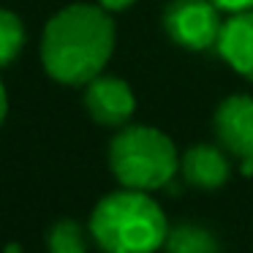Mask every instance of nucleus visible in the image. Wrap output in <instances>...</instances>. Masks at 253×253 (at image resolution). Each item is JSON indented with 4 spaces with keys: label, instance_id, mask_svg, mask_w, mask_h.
Wrapping results in <instances>:
<instances>
[{
    "label": "nucleus",
    "instance_id": "obj_1",
    "mask_svg": "<svg viewBox=\"0 0 253 253\" xmlns=\"http://www.w3.org/2000/svg\"><path fill=\"white\" fill-rule=\"evenodd\" d=\"M115 52V22L109 11L90 3H74L46 22L41 63L63 84H87Z\"/></svg>",
    "mask_w": 253,
    "mask_h": 253
},
{
    "label": "nucleus",
    "instance_id": "obj_2",
    "mask_svg": "<svg viewBox=\"0 0 253 253\" xmlns=\"http://www.w3.org/2000/svg\"><path fill=\"white\" fill-rule=\"evenodd\" d=\"M166 231L164 210L147 191H115L101 199L90 215V234L104 253H155L164 248Z\"/></svg>",
    "mask_w": 253,
    "mask_h": 253
},
{
    "label": "nucleus",
    "instance_id": "obj_3",
    "mask_svg": "<svg viewBox=\"0 0 253 253\" xmlns=\"http://www.w3.org/2000/svg\"><path fill=\"white\" fill-rule=\"evenodd\" d=\"M109 169L123 182V188L155 191L174 180L180 155L164 131L150 126H131L112 139Z\"/></svg>",
    "mask_w": 253,
    "mask_h": 253
},
{
    "label": "nucleus",
    "instance_id": "obj_4",
    "mask_svg": "<svg viewBox=\"0 0 253 253\" xmlns=\"http://www.w3.org/2000/svg\"><path fill=\"white\" fill-rule=\"evenodd\" d=\"M164 28L174 44L204 52L218 46L223 22L212 0H171L164 11Z\"/></svg>",
    "mask_w": 253,
    "mask_h": 253
},
{
    "label": "nucleus",
    "instance_id": "obj_5",
    "mask_svg": "<svg viewBox=\"0 0 253 253\" xmlns=\"http://www.w3.org/2000/svg\"><path fill=\"white\" fill-rule=\"evenodd\" d=\"M215 133L231 155L242 161V174L253 177V98L229 95L215 109Z\"/></svg>",
    "mask_w": 253,
    "mask_h": 253
},
{
    "label": "nucleus",
    "instance_id": "obj_6",
    "mask_svg": "<svg viewBox=\"0 0 253 253\" xmlns=\"http://www.w3.org/2000/svg\"><path fill=\"white\" fill-rule=\"evenodd\" d=\"M84 106H87L90 117L101 126H123L131 120L133 109H136V98H133V90L128 87V82L98 74L87 82Z\"/></svg>",
    "mask_w": 253,
    "mask_h": 253
},
{
    "label": "nucleus",
    "instance_id": "obj_7",
    "mask_svg": "<svg viewBox=\"0 0 253 253\" xmlns=\"http://www.w3.org/2000/svg\"><path fill=\"white\" fill-rule=\"evenodd\" d=\"M215 49L240 77L253 82V8L231 14L229 22H223Z\"/></svg>",
    "mask_w": 253,
    "mask_h": 253
},
{
    "label": "nucleus",
    "instance_id": "obj_8",
    "mask_svg": "<svg viewBox=\"0 0 253 253\" xmlns=\"http://www.w3.org/2000/svg\"><path fill=\"white\" fill-rule=\"evenodd\" d=\"M180 169L188 185L215 191L229 180V158L212 144H196L180 158Z\"/></svg>",
    "mask_w": 253,
    "mask_h": 253
},
{
    "label": "nucleus",
    "instance_id": "obj_9",
    "mask_svg": "<svg viewBox=\"0 0 253 253\" xmlns=\"http://www.w3.org/2000/svg\"><path fill=\"white\" fill-rule=\"evenodd\" d=\"M166 253H220L215 234L196 223H180L166 231L164 240Z\"/></svg>",
    "mask_w": 253,
    "mask_h": 253
},
{
    "label": "nucleus",
    "instance_id": "obj_10",
    "mask_svg": "<svg viewBox=\"0 0 253 253\" xmlns=\"http://www.w3.org/2000/svg\"><path fill=\"white\" fill-rule=\"evenodd\" d=\"M49 253H87V237L84 229L71 218H60L46 234Z\"/></svg>",
    "mask_w": 253,
    "mask_h": 253
},
{
    "label": "nucleus",
    "instance_id": "obj_11",
    "mask_svg": "<svg viewBox=\"0 0 253 253\" xmlns=\"http://www.w3.org/2000/svg\"><path fill=\"white\" fill-rule=\"evenodd\" d=\"M25 46V25L8 8H0V68L14 63Z\"/></svg>",
    "mask_w": 253,
    "mask_h": 253
},
{
    "label": "nucleus",
    "instance_id": "obj_12",
    "mask_svg": "<svg viewBox=\"0 0 253 253\" xmlns=\"http://www.w3.org/2000/svg\"><path fill=\"white\" fill-rule=\"evenodd\" d=\"M215 6L226 14H240V11H251L253 0H212Z\"/></svg>",
    "mask_w": 253,
    "mask_h": 253
},
{
    "label": "nucleus",
    "instance_id": "obj_13",
    "mask_svg": "<svg viewBox=\"0 0 253 253\" xmlns=\"http://www.w3.org/2000/svg\"><path fill=\"white\" fill-rule=\"evenodd\" d=\"M136 0H98V6L101 8H106V11H126L128 6H133Z\"/></svg>",
    "mask_w": 253,
    "mask_h": 253
},
{
    "label": "nucleus",
    "instance_id": "obj_14",
    "mask_svg": "<svg viewBox=\"0 0 253 253\" xmlns=\"http://www.w3.org/2000/svg\"><path fill=\"white\" fill-rule=\"evenodd\" d=\"M6 112H8V95H6L3 82H0V126H3V120H6Z\"/></svg>",
    "mask_w": 253,
    "mask_h": 253
},
{
    "label": "nucleus",
    "instance_id": "obj_15",
    "mask_svg": "<svg viewBox=\"0 0 253 253\" xmlns=\"http://www.w3.org/2000/svg\"><path fill=\"white\" fill-rule=\"evenodd\" d=\"M6 253H19V245H8V248H6Z\"/></svg>",
    "mask_w": 253,
    "mask_h": 253
}]
</instances>
